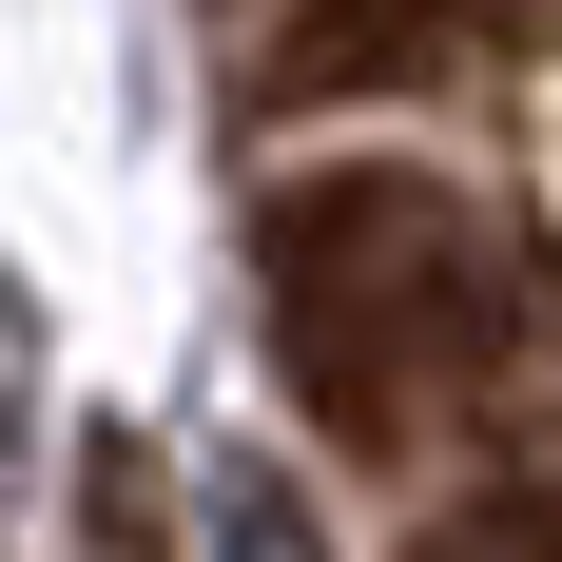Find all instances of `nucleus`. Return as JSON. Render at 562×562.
I'll use <instances>...</instances> for the list:
<instances>
[{"mask_svg":"<svg viewBox=\"0 0 562 562\" xmlns=\"http://www.w3.org/2000/svg\"><path fill=\"white\" fill-rule=\"evenodd\" d=\"M252 311H272V369L330 447H427L447 407H485L543 330L524 291V233L427 156H311L252 194Z\"/></svg>","mask_w":562,"mask_h":562,"instance_id":"f257e3e1","label":"nucleus"},{"mask_svg":"<svg viewBox=\"0 0 562 562\" xmlns=\"http://www.w3.org/2000/svg\"><path fill=\"white\" fill-rule=\"evenodd\" d=\"M505 58V0H291L272 20V98L330 116V98H447Z\"/></svg>","mask_w":562,"mask_h":562,"instance_id":"f03ea898","label":"nucleus"},{"mask_svg":"<svg viewBox=\"0 0 562 562\" xmlns=\"http://www.w3.org/2000/svg\"><path fill=\"white\" fill-rule=\"evenodd\" d=\"M407 562H562V485H485V505H447Z\"/></svg>","mask_w":562,"mask_h":562,"instance_id":"7ed1b4c3","label":"nucleus"}]
</instances>
